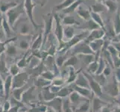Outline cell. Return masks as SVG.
I'll return each mask as SVG.
<instances>
[{"instance_id": "cell-1", "label": "cell", "mask_w": 120, "mask_h": 112, "mask_svg": "<svg viewBox=\"0 0 120 112\" xmlns=\"http://www.w3.org/2000/svg\"><path fill=\"white\" fill-rule=\"evenodd\" d=\"M25 12L26 11L24 9V1L22 0L17 6L11 8L5 14L6 17L8 18V23L13 29H14L16 23L17 22L20 16L25 14Z\"/></svg>"}, {"instance_id": "cell-2", "label": "cell", "mask_w": 120, "mask_h": 112, "mask_svg": "<svg viewBox=\"0 0 120 112\" xmlns=\"http://www.w3.org/2000/svg\"><path fill=\"white\" fill-rule=\"evenodd\" d=\"M82 73L88 79L89 84H90V90H92L93 93L96 97L100 98L101 99H102V100H104L107 102V99L109 100V98L110 97L103 93V90L101 88V86L99 85L98 82H96L94 80V78H93V76H91L90 74H89L88 73H84V72H82Z\"/></svg>"}, {"instance_id": "cell-3", "label": "cell", "mask_w": 120, "mask_h": 112, "mask_svg": "<svg viewBox=\"0 0 120 112\" xmlns=\"http://www.w3.org/2000/svg\"><path fill=\"white\" fill-rule=\"evenodd\" d=\"M103 90L105 92V94L108 95L110 97H117L119 95L120 88L119 87V81H117L115 75L113 73L110 82L107 81V85L103 87Z\"/></svg>"}, {"instance_id": "cell-4", "label": "cell", "mask_w": 120, "mask_h": 112, "mask_svg": "<svg viewBox=\"0 0 120 112\" xmlns=\"http://www.w3.org/2000/svg\"><path fill=\"white\" fill-rule=\"evenodd\" d=\"M70 56L72 55H81V54H85V55H96L91 48L90 47L89 43H87L85 40L81 41L79 43L75 45V46H73L68 50Z\"/></svg>"}, {"instance_id": "cell-5", "label": "cell", "mask_w": 120, "mask_h": 112, "mask_svg": "<svg viewBox=\"0 0 120 112\" xmlns=\"http://www.w3.org/2000/svg\"><path fill=\"white\" fill-rule=\"evenodd\" d=\"M23 1H24V9L28 19H29V22L33 26L34 29L37 30L38 28H41L43 26L42 25H38L34 19V9L38 5L33 0H23Z\"/></svg>"}, {"instance_id": "cell-6", "label": "cell", "mask_w": 120, "mask_h": 112, "mask_svg": "<svg viewBox=\"0 0 120 112\" xmlns=\"http://www.w3.org/2000/svg\"><path fill=\"white\" fill-rule=\"evenodd\" d=\"M42 16L44 21V33H43V46H44L47 41L48 37L51 34L52 30L54 15L52 13H49L46 14H43Z\"/></svg>"}, {"instance_id": "cell-7", "label": "cell", "mask_w": 120, "mask_h": 112, "mask_svg": "<svg viewBox=\"0 0 120 112\" xmlns=\"http://www.w3.org/2000/svg\"><path fill=\"white\" fill-rule=\"evenodd\" d=\"M28 79V74L27 73H20L16 76H13L12 80V89L22 88L26 85Z\"/></svg>"}, {"instance_id": "cell-8", "label": "cell", "mask_w": 120, "mask_h": 112, "mask_svg": "<svg viewBox=\"0 0 120 112\" xmlns=\"http://www.w3.org/2000/svg\"><path fill=\"white\" fill-rule=\"evenodd\" d=\"M76 14L81 19L84 21H87L91 19V9L90 7L88 8L84 4H81L79 5L76 10Z\"/></svg>"}, {"instance_id": "cell-9", "label": "cell", "mask_w": 120, "mask_h": 112, "mask_svg": "<svg viewBox=\"0 0 120 112\" xmlns=\"http://www.w3.org/2000/svg\"><path fill=\"white\" fill-rule=\"evenodd\" d=\"M44 105L51 108L56 112H63V99L60 97H55L52 100L43 103Z\"/></svg>"}, {"instance_id": "cell-10", "label": "cell", "mask_w": 120, "mask_h": 112, "mask_svg": "<svg viewBox=\"0 0 120 112\" xmlns=\"http://www.w3.org/2000/svg\"><path fill=\"white\" fill-rule=\"evenodd\" d=\"M70 88H72V90L74 91H76L80 95H81L82 97H84L88 99H92L93 97V93L92 92V90L90 89H87V88H81V87H79L76 85L75 83H72L71 85L69 86Z\"/></svg>"}, {"instance_id": "cell-11", "label": "cell", "mask_w": 120, "mask_h": 112, "mask_svg": "<svg viewBox=\"0 0 120 112\" xmlns=\"http://www.w3.org/2000/svg\"><path fill=\"white\" fill-rule=\"evenodd\" d=\"M91 100H92V105H91V108H92L91 111L92 112L101 111L103 107L108 105V102L102 100V99H101L100 98L96 97L95 95H93V97Z\"/></svg>"}, {"instance_id": "cell-12", "label": "cell", "mask_w": 120, "mask_h": 112, "mask_svg": "<svg viewBox=\"0 0 120 112\" xmlns=\"http://www.w3.org/2000/svg\"><path fill=\"white\" fill-rule=\"evenodd\" d=\"M105 30L102 29L101 28H98V29H96V30L90 31L89 36L86 37L85 41L87 43H90V42H92V41H94L96 40L102 39L103 37H105Z\"/></svg>"}, {"instance_id": "cell-13", "label": "cell", "mask_w": 120, "mask_h": 112, "mask_svg": "<svg viewBox=\"0 0 120 112\" xmlns=\"http://www.w3.org/2000/svg\"><path fill=\"white\" fill-rule=\"evenodd\" d=\"M84 2V0H77L75 2H74L72 5H71L69 7H68L67 8H66V9H64L63 11H61L60 13L58 14L59 16H60V18H62L63 16H64L66 15L72 14L73 12L76 11L77 8L79 7V5Z\"/></svg>"}, {"instance_id": "cell-14", "label": "cell", "mask_w": 120, "mask_h": 112, "mask_svg": "<svg viewBox=\"0 0 120 112\" xmlns=\"http://www.w3.org/2000/svg\"><path fill=\"white\" fill-rule=\"evenodd\" d=\"M78 28L80 29H83L84 31H92L93 30L96 29H98L101 27L98 26V25L93 21L92 19H90V20H87V21H85L84 23L81 24L79 26H78Z\"/></svg>"}, {"instance_id": "cell-15", "label": "cell", "mask_w": 120, "mask_h": 112, "mask_svg": "<svg viewBox=\"0 0 120 112\" xmlns=\"http://www.w3.org/2000/svg\"><path fill=\"white\" fill-rule=\"evenodd\" d=\"M77 0H64L63 2L57 4L55 6H54L52 8V13H58L59 11H61L66 8L69 7L74 2H75Z\"/></svg>"}, {"instance_id": "cell-16", "label": "cell", "mask_w": 120, "mask_h": 112, "mask_svg": "<svg viewBox=\"0 0 120 112\" xmlns=\"http://www.w3.org/2000/svg\"><path fill=\"white\" fill-rule=\"evenodd\" d=\"M76 85L81 87V88H87L90 89V84H89V81L86 78V77L84 76L83 73L81 71L78 75V77L76 78L75 81L74 82Z\"/></svg>"}, {"instance_id": "cell-17", "label": "cell", "mask_w": 120, "mask_h": 112, "mask_svg": "<svg viewBox=\"0 0 120 112\" xmlns=\"http://www.w3.org/2000/svg\"><path fill=\"white\" fill-rule=\"evenodd\" d=\"M61 23L62 25L64 26H79L81 23L80 22L77 21V20L75 19V17L71 15H66L64 16L61 18Z\"/></svg>"}, {"instance_id": "cell-18", "label": "cell", "mask_w": 120, "mask_h": 112, "mask_svg": "<svg viewBox=\"0 0 120 112\" xmlns=\"http://www.w3.org/2000/svg\"><path fill=\"white\" fill-rule=\"evenodd\" d=\"M2 27L3 28L4 31H5V33L7 39H11V38H13V37H14V30L10 26V25L8 24V23L7 21V19H6V16H4L3 17Z\"/></svg>"}, {"instance_id": "cell-19", "label": "cell", "mask_w": 120, "mask_h": 112, "mask_svg": "<svg viewBox=\"0 0 120 112\" xmlns=\"http://www.w3.org/2000/svg\"><path fill=\"white\" fill-rule=\"evenodd\" d=\"M95 55H85V54H81V55H78V60L81 61V63L85 66L86 68L88 66L92 63L93 61H95Z\"/></svg>"}, {"instance_id": "cell-20", "label": "cell", "mask_w": 120, "mask_h": 112, "mask_svg": "<svg viewBox=\"0 0 120 112\" xmlns=\"http://www.w3.org/2000/svg\"><path fill=\"white\" fill-rule=\"evenodd\" d=\"M103 3H104V5L107 8V11L110 14H116V12L119 8L116 0H105V2Z\"/></svg>"}, {"instance_id": "cell-21", "label": "cell", "mask_w": 120, "mask_h": 112, "mask_svg": "<svg viewBox=\"0 0 120 112\" xmlns=\"http://www.w3.org/2000/svg\"><path fill=\"white\" fill-rule=\"evenodd\" d=\"M19 5L18 2L15 1L14 2H0V12L1 14H6L7 12L11 10V8H13Z\"/></svg>"}, {"instance_id": "cell-22", "label": "cell", "mask_w": 120, "mask_h": 112, "mask_svg": "<svg viewBox=\"0 0 120 112\" xmlns=\"http://www.w3.org/2000/svg\"><path fill=\"white\" fill-rule=\"evenodd\" d=\"M34 90H35V87L33 86V87H31V88H29L28 90H26L23 93L22 97V99L24 102L28 103L30 101L33 100V99H35L36 97L34 95V93H33Z\"/></svg>"}, {"instance_id": "cell-23", "label": "cell", "mask_w": 120, "mask_h": 112, "mask_svg": "<svg viewBox=\"0 0 120 112\" xmlns=\"http://www.w3.org/2000/svg\"><path fill=\"white\" fill-rule=\"evenodd\" d=\"M75 36V27L74 26H64V38L69 41Z\"/></svg>"}, {"instance_id": "cell-24", "label": "cell", "mask_w": 120, "mask_h": 112, "mask_svg": "<svg viewBox=\"0 0 120 112\" xmlns=\"http://www.w3.org/2000/svg\"><path fill=\"white\" fill-rule=\"evenodd\" d=\"M42 97L45 101L49 102V101L52 100V99H55V97H57V94L51 92L49 87L47 86L43 88L42 90Z\"/></svg>"}, {"instance_id": "cell-25", "label": "cell", "mask_w": 120, "mask_h": 112, "mask_svg": "<svg viewBox=\"0 0 120 112\" xmlns=\"http://www.w3.org/2000/svg\"><path fill=\"white\" fill-rule=\"evenodd\" d=\"M90 47L91 48V49L96 53L98 52L101 51V49L103 47V45H104V39H98V40H96L94 41H92L89 43Z\"/></svg>"}, {"instance_id": "cell-26", "label": "cell", "mask_w": 120, "mask_h": 112, "mask_svg": "<svg viewBox=\"0 0 120 112\" xmlns=\"http://www.w3.org/2000/svg\"><path fill=\"white\" fill-rule=\"evenodd\" d=\"M90 9L94 13H96L100 14L101 13H105V12L107 11V8L105 7V5H104V3L102 2H96L90 7Z\"/></svg>"}, {"instance_id": "cell-27", "label": "cell", "mask_w": 120, "mask_h": 112, "mask_svg": "<svg viewBox=\"0 0 120 112\" xmlns=\"http://www.w3.org/2000/svg\"><path fill=\"white\" fill-rule=\"evenodd\" d=\"M91 109L92 108H91L90 99H86V101L81 103L74 112H89Z\"/></svg>"}, {"instance_id": "cell-28", "label": "cell", "mask_w": 120, "mask_h": 112, "mask_svg": "<svg viewBox=\"0 0 120 112\" xmlns=\"http://www.w3.org/2000/svg\"><path fill=\"white\" fill-rule=\"evenodd\" d=\"M19 33L21 35L24 36H27V35H30L31 34V27H30V24L28 22H22L21 24L19 25Z\"/></svg>"}, {"instance_id": "cell-29", "label": "cell", "mask_w": 120, "mask_h": 112, "mask_svg": "<svg viewBox=\"0 0 120 112\" xmlns=\"http://www.w3.org/2000/svg\"><path fill=\"white\" fill-rule=\"evenodd\" d=\"M12 80H13V76H12L11 75H10V76H7L5 84H4V90H5L6 100L8 98V96H9L11 88H12Z\"/></svg>"}, {"instance_id": "cell-30", "label": "cell", "mask_w": 120, "mask_h": 112, "mask_svg": "<svg viewBox=\"0 0 120 112\" xmlns=\"http://www.w3.org/2000/svg\"><path fill=\"white\" fill-rule=\"evenodd\" d=\"M43 34H40L36 39L34 40L31 45V50H38L41 47H43Z\"/></svg>"}, {"instance_id": "cell-31", "label": "cell", "mask_w": 120, "mask_h": 112, "mask_svg": "<svg viewBox=\"0 0 120 112\" xmlns=\"http://www.w3.org/2000/svg\"><path fill=\"white\" fill-rule=\"evenodd\" d=\"M5 54L7 56L11 57V58L17 55V48H16V46L13 43V42H11L7 45Z\"/></svg>"}, {"instance_id": "cell-32", "label": "cell", "mask_w": 120, "mask_h": 112, "mask_svg": "<svg viewBox=\"0 0 120 112\" xmlns=\"http://www.w3.org/2000/svg\"><path fill=\"white\" fill-rule=\"evenodd\" d=\"M113 28L116 35L120 33V8L116 12L115 16L113 19Z\"/></svg>"}, {"instance_id": "cell-33", "label": "cell", "mask_w": 120, "mask_h": 112, "mask_svg": "<svg viewBox=\"0 0 120 112\" xmlns=\"http://www.w3.org/2000/svg\"><path fill=\"white\" fill-rule=\"evenodd\" d=\"M27 88H28L27 85H26L24 87H22V88H16V89H14L13 90V96H14V98L16 99V100H17V101H20V100H21L23 93L26 90L28 89Z\"/></svg>"}, {"instance_id": "cell-34", "label": "cell", "mask_w": 120, "mask_h": 112, "mask_svg": "<svg viewBox=\"0 0 120 112\" xmlns=\"http://www.w3.org/2000/svg\"><path fill=\"white\" fill-rule=\"evenodd\" d=\"M91 76H93L94 80L96 82H98L101 87H104L105 85H107V78L103 73H101V74H94V75H91Z\"/></svg>"}, {"instance_id": "cell-35", "label": "cell", "mask_w": 120, "mask_h": 112, "mask_svg": "<svg viewBox=\"0 0 120 112\" xmlns=\"http://www.w3.org/2000/svg\"><path fill=\"white\" fill-rule=\"evenodd\" d=\"M91 19H92L93 21L96 22L102 29L105 30V22H104V20L102 19L100 14L94 13V12L91 11Z\"/></svg>"}, {"instance_id": "cell-36", "label": "cell", "mask_w": 120, "mask_h": 112, "mask_svg": "<svg viewBox=\"0 0 120 112\" xmlns=\"http://www.w3.org/2000/svg\"><path fill=\"white\" fill-rule=\"evenodd\" d=\"M78 61H79V60H78V58L77 55H72L66 61L63 67H75V65L78 63Z\"/></svg>"}, {"instance_id": "cell-37", "label": "cell", "mask_w": 120, "mask_h": 112, "mask_svg": "<svg viewBox=\"0 0 120 112\" xmlns=\"http://www.w3.org/2000/svg\"><path fill=\"white\" fill-rule=\"evenodd\" d=\"M72 91V88H71L70 87H64V88H62L60 90L58 93H57V97H60V98H65L67 97H69V94L71 93Z\"/></svg>"}, {"instance_id": "cell-38", "label": "cell", "mask_w": 120, "mask_h": 112, "mask_svg": "<svg viewBox=\"0 0 120 112\" xmlns=\"http://www.w3.org/2000/svg\"><path fill=\"white\" fill-rule=\"evenodd\" d=\"M67 52L64 53V54H60V55H59L57 57V58L55 59V61H56V65L57 66V67H63L66 61L67 60V58L68 56V53H67Z\"/></svg>"}, {"instance_id": "cell-39", "label": "cell", "mask_w": 120, "mask_h": 112, "mask_svg": "<svg viewBox=\"0 0 120 112\" xmlns=\"http://www.w3.org/2000/svg\"><path fill=\"white\" fill-rule=\"evenodd\" d=\"M16 40H17V37H14L11 39L6 40L5 41H0V55H2L3 52H5L6 51L7 45L8 43L11 42H14V41H15Z\"/></svg>"}, {"instance_id": "cell-40", "label": "cell", "mask_w": 120, "mask_h": 112, "mask_svg": "<svg viewBox=\"0 0 120 112\" xmlns=\"http://www.w3.org/2000/svg\"><path fill=\"white\" fill-rule=\"evenodd\" d=\"M63 112H74L71 104H70L69 97L67 99H64L63 100Z\"/></svg>"}, {"instance_id": "cell-41", "label": "cell", "mask_w": 120, "mask_h": 112, "mask_svg": "<svg viewBox=\"0 0 120 112\" xmlns=\"http://www.w3.org/2000/svg\"><path fill=\"white\" fill-rule=\"evenodd\" d=\"M40 76L42 78H45V79H46V80L50 81H53L55 78V74H54L52 71H50V70H47V71L43 72L42 74L40 75Z\"/></svg>"}, {"instance_id": "cell-42", "label": "cell", "mask_w": 120, "mask_h": 112, "mask_svg": "<svg viewBox=\"0 0 120 112\" xmlns=\"http://www.w3.org/2000/svg\"><path fill=\"white\" fill-rule=\"evenodd\" d=\"M8 68L6 67V62L4 59V55H2V57L0 58V74L6 73Z\"/></svg>"}, {"instance_id": "cell-43", "label": "cell", "mask_w": 120, "mask_h": 112, "mask_svg": "<svg viewBox=\"0 0 120 112\" xmlns=\"http://www.w3.org/2000/svg\"><path fill=\"white\" fill-rule=\"evenodd\" d=\"M19 48L22 50H27L30 47V42L28 40H21L19 42Z\"/></svg>"}, {"instance_id": "cell-44", "label": "cell", "mask_w": 120, "mask_h": 112, "mask_svg": "<svg viewBox=\"0 0 120 112\" xmlns=\"http://www.w3.org/2000/svg\"><path fill=\"white\" fill-rule=\"evenodd\" d=\"M28 53H29V52H28L26 54V55H25L22 58L20 59L19 61H18V63L16 64V65L18 66L19 68H24L25 67H26V65L28 64V62L29 60H27V55H28Z\"/></svg>"}, {"instance_id": "cell-45", "label": "cell", "mask_w": 120, "mask_h": 112, "mask_svg": "<svg viewBox=\"0 0 120 112\" xmlns=\"http://www.w3.org/2000/svg\"><path fill=\"white\" fill-rule=\"evenodd\" d=\"M57 46L54 43V44H52L50 45V46H49L48 51H47V53H48V56L49 55H51V56H55V55L57 52Z\"/></svg>"}, {"instance_id": "cell-46", "label": "cell", "mask_w": 120, "mask_h": 112, "mask_svg": "<svg viewBox=\"0 0 120 112\" xmlns=\"http://www.w3.org/2000/svg\"><path fill=\"white\" fill-rule=\"evenodd\" d=\"M19 68L16 64H14L11 66V67L10 69V73L12 76H15L17 74H19Z\"/></svg>"}, {"instance_id": "cell-47", "label": "cell", "mask_w": 120, "mask_h": 112, "mask_svg": "<svg viewBox=\"0 0 120 112\" xmlns=\"http://www.w3.org/2000/svg\"><path fill=\"white\" fill-rule=\"evenodd\" d=\"M65 81L63 78H56L53 80V82L52 83V85H55V86H59L61 87L63 85H64Z\"/></svg>"}, {"instance_id": "cell-48", "label": "cell", "mask_w": 120, "mask_h": 112, "mask_svg": "<svg viewBox=\"0 0 120 112\" xmlns=\"http://www.w3.org/2000/svg\"><path fill=\"white\" fill-rule=\"evenodd\" d=\"M102 73L104 74L106 77H108L109 76H110V74H111V68H110V66L109 65L108 63H107L106 67H105L104 71H103Z\"/></svg>"}, {"instance_id": "cell-49", "label": "cell", "mask_w": 120, "mask_h": 112, "mask_svg": "<svg viewBox=\"0 0 120 112\" xmlns=\"http://www.w3.org/2000/svg\"><path fill=\"white\" fill-rule=\"evenodd\" d=\"M7 40L5 33L2 27H0V41H5Z\"/></svg>"}, {"instance_id": "cell-50", "label": "cell", "mask_w": 120, "mask_h": 112, "mask_svg": "<svg viewBox=\"0 0 120 112\" xmlns=\"http://www.w3.org/2000/svg\"><path fill=\"white\" fill-rule=\"evenodd\" d=\"M37 5H40V7H44L45 5V4L47 3L48 0H33Z\"/></svg>"}, {"instance_id": "cell-51", "label": "cell", "mask_w": 120, "mask_h": 112, "mask_svg": "<svg viewBox=\"0 0 120 112\" xmlns=\"http://www.w3.org/2000/svg\"><path fill=\"white\" fill-rule=\"evenodd\" d=\"M11 105L10 104V102H8V101H6L5 103V105H4V106H3V111H8L11 108Z\"/></svg>"}, {"instance_id": "cell-52", "label": "cell", "mask_w": 120, "mask_h": 112, "mask_svg": "<svg viewBox=\"0 0 120 112\" xmlns=\"http://www.w3.org/2000/svg\"><path fill=\"white\" fill-rule=\"evenodd\" d=\"M112 45L115 47V49L118 51V52H120V42H116V41H112Z\"/></svg>"}, {"instance_id": "cell-53", "label": "cell", "mask_w": 120, "mask_h": 112, "mask_svg": "<svg viewBox=\"0 0 120 112\" xmlns=\"http://www.w3.org/2000/svg\"><path fill=\"white\" fill-rule=\"evenodd\" d=\"M100 112H111V110H110V108L108 107V105H106L105 107H103Z\"/></svg>"}, {"instance_id": "cell-54", "label": "cell", "mask_w": 120, "mask_h": 112, "mask_svg": "<svg viewBox=\"0 0 120 112\" xmlns=\"http://www.w3.org/2000/svg\"><path fill=\"white\" fill-rule=\"evenodd\" d=\"M18 110H19V106H16L11 108L8 112H18Z\"/></svg>"}, {"instance_id": "cell-55", "label": "cell", "mask_w": 120, "mask_h": 112, "mask_svg": "<svg viewBox=\"0 0 120 112\" xmlns=\"http://www.w3.org/2000/svg\"><path fill=\"white\" fill-rule=\"evenodd\" d=\"M113 41H116V42H120V33L118 35H116V36L115 37V38L113 39Z\"/></svg>"}, {"instance_id": "cell-56", "label": "cell", "mask_w": 120, "mask_h": 112, "mask_svg": "<svg viewBox=\"0 0 120 112\" xmlns=\"http://www.w3.org/2000/svg\"><path fill=\"white\" fill-rule=\"evenodd\" d=\"M3 15L2 14H1L0 15V27H2V21H3Z\"/></svg>"}, {"instance_id": "cell-57", "label": "cell", "mask_w": 120, "mask_h": 112, "mask_svg": "<svg viewBox=\"0 0 120 112\" xmlns=\"http://www.w3.org/2000/svg\"><path fill=\"white\" fill-rule=\"evenodd\" d=\"M113 112H120V108H115Z\"/></svg>"}, {"instance_id": "cell-58", "label": "cell", "mask_w": 120, "mask_h": 112, "mask_svg": "<svg viewBox=\"0 0 120 112\" xmlns=\"http://www.w3.org/2000/svg\"><path fill=\"white\" fill-rule=\"evenodd\" d=\"M46 112H56L55 111H54L53 109H52L51 108H48V110Z\"/></svg>"}, {"instance_id": "cell-59", "label": "cell", "mask_w": 120, "mask_h": 112, "mask_svg": "<svg viewBox=\"0 0 120 112\" xmlns=\"http://www.w3.org/2000/svg\"><path fill=\"white\" fill-rule=\"evenodd\" d=\"M96 1L97 2H105V0H96Z\"/></svg>"}, {"instance_id": "cell-60", "label": "cell", "mask_w": 120, "mask_h": 112, "mask_svg": "<svg viewBox=\"0 0 120 112\" xmlns=\"http://www.w3.org/2000/svg\"><path fill=\"white\" fill-rule=\"evenodd\" d=\"M0 108H1V105H0Z\"/></svg>"}, {"instance_id": "cell-61", "label": "cell", "mask_w": 120, "mask_h": 112, "mask_svg": "<svg viewBox=\"0 0 120 112\" xmlns=\"http://www.w3.org/2000/svg\"><path fill=\"white\" fill-rule=\"evenodd\" d=\"M1 14H1V12H0V15H1Z\"/></svg>"}]
</instances>
